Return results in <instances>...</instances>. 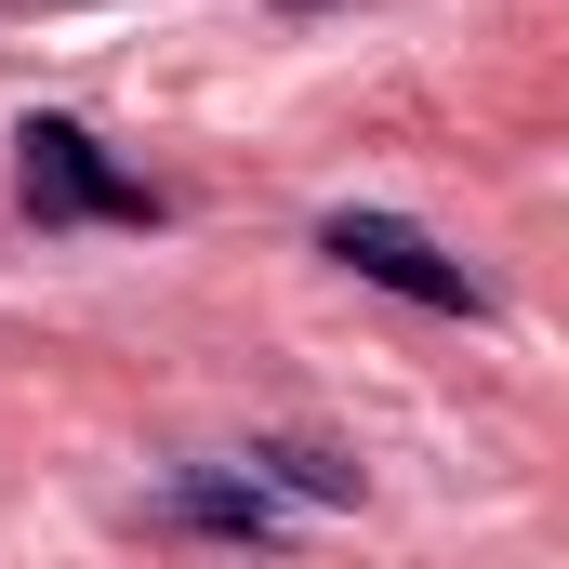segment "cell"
Masks as SVG:
<instances>
[{
	"instance_id": "3",
	"label": "cell",
	"mask_w": 569,
	"mask_h": 569,
	"mask_svg": "<svg viewBox=\"0 0 569 569\" xmlns=\"http://www.w3.org/2000/svg\"><path fill=\"white\" fill-rule=\"evenodd\" d=\"M159 530H212V543H279L291 530V490L239 450V463H186L172 490H159Z\"/></svg>"
},
{
	"instance_id": "4",
	"label": "cell",
	"mask_w": 569,
	"mask_h": 569,
	"mask_svg": "<svg viewBox=\"0 0 569 569\" xmlns=\"http://www.w3.org/2000/svg\"><path fill=\"white\" fill-rule=\"evenodd\" d=\"M252 463L279 477L291 503H358V463H345V450H305V437H252Z\"/></svg>"
},
{
	"instance_id": "1",
	"label": "cell",
	"mask_w": 569,
	"mask_h": 569,
	"mask_svg": "<svg viewBox=\"0 0 569 569\" xmlns=\"http://www.w3.org/2000/svg\"><path fill=\"white\" fill-rule=\"evenodd\" d=\"M13 199H27V226H159V186L120 172L80 120H27L13 133Z\"/></svg>"
},
{
	"instance_id": "2",
	"label": "cell",
	"mask_w": 569,
	"mask_h": 569,
	"mask_svg": "<svg viewBox=\"0 0 569 569\" xmlns=\"http://www.w3.org/2000/svg\"><path fill=\"white\" fill-rule=\"evenodd\" d=\"M318 252H331V266H358L371 291H398V305H437V318H490V279H477L463 252H437L411 212H318Z\"/></svg>"
}]
</instances>
